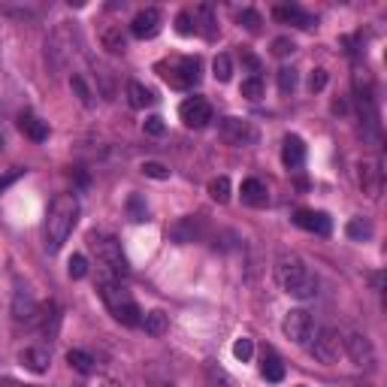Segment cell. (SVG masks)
<instances>
[{"mask_svg":"<svg viewBox=\"0 0 387 387\" xmlns=\"http://www.w3.org/2000/svg\"><path fill=\"white\" fill-rule=\"evenodd\" d=\"M282 330L291 342L296 345H306L312 339V333H315V324H312V315L306 309H291L282 321Z\"/></svg>","mask_w":387,"mask_h":387,"instance_id":"8992f818","label":"cell"},{"mask_svg":"<svg viewBox=\"0 0 387 387\" xmlns=\"http://www.w3.org/2000/svg\"><path fill=\"white\" fill-rule=\"evenodd\" d=\"M143 130L148 136H163V130H167V125H163L161 115H148V118L143 121Z\"/></svg>","mask_w":387,"mask_h":387,"instance_id":"ab89813d","label":"cell"},{"mask_svg":"<svg viewBox=\"0 0 387 387\" xmlns=\"http://www.w3.org/2000/svg\"><path fill=\"white\" fill-rule=\"evenodd\" d=\"M70 88L76 91V97H79L82 106H94V94H91V88H88V82L82 79V76H73V79H70Z\"/></svg>","mask_w":387,"mask_h":387,"instance_id":"4dcf8cb0","label":"cell"},{"mask_svg":"<svg viewBox=\"0 0 387 387\" xmlns=\"http://www.w3.org/2000/svg\"><path fill=\"white\" fill-rule=\"evenodd\" d=\"M76 221H79L76 194H57L52 200V206H48V218H46V249H48V254L64 249V242L70 240Z\"/></svg>","mask_w":387,"mask_h":387,"instance_id":"6da1fadb","label":"cell"},{"mask_svg":"<svg viewBox=\"0 0 387 387\" xmlns=\"http://www.w3.org/2000/svg\"><path fill=\"white\" fill-rule=\"evenodd\" d=\"M324 88H327V70H312V76H309V91L318 94V91H324Z\"/></svg>","mask_w":387,"mask_h":387,"instance_id":"7bdbcfd3","label":"cell"},{"mask_svg":"<svg viewBox=\"0 0 387 387\" xmlns=\"http://www.w3.org/2000/svg\"><path fill=\"white\" fill-rule=\"evenodd\" d=\"M161 76L172 88H191L203 79V64L200 57H179L176 64H158Z\"/></svg>","mask_w":387,"mask_h":387,"instance_id":"3957f363","label":"cell"},{"mask_svg":"<svg viewBox=\"0 0 387 387\" xmlns=\"http://www.w3.org/2000/svg\"><path fill=\"white\" fill-rule=\"evenodd\" d=\"M260 375L267 378L269 384H278L285 378V363L276 357L273 351H263V363H260Z\"/></svg>","mask_w":387,"mask_h":387,"instance_id":"603a6c76","label":"cell"},{"mask_svg":"<svg viewBox=\"0 0 387 387\" xmlns=\"http://www.w3.org/2000/svg\"><path fill=\"white\" fill-rule=\"evenodd\" d=\"M212 70H215L218 82H230V76H233V61H230V55H218L215 61H212Z\"/></svg>","mask_w":387,"mask_h":387,"instance_id":"1f68e13d","label":"cell"},{"mask_svg":"<svg viewBox=\"0 0 387 387\" xmlns=\"http://www.w3.org/2000/svg\"><path fill=\"white\" fill-rule=\"evenodd\" d=\"M342 351L351 357L354 366H372L375 363V348L369 342V336L363 333H348L342 339Z\"/></svg>","mask_w":387,"mask_h":387,"instance_id":"9c48e42d","label":"cell"},{"mask_svg":"<svg viewBox=\"0 0 387 387\" xmlns=\"http://www.w3.org/2000/svg\"><path fill=\"white\" fill-rule=\"evenodd\" d=\"M276 282L282 285L285 294L296 296V300H312L318 294V278L309 273V267L296 254H282L276 260Z\"/></svg>","mask_w":387,"mask_h":387,"instance_id":"7a4b0ae2","label":"cell"},{"mask_svg":"<svg viewBox=\"0 0 387 387\" xmlns=\"http://www.w3.org/2000/svg\"><path fill=\"white\" fill-rule=\"evenodd\" d=\"M273 19L282 21V24H294V28H315V15H309L306 10H300V6H276L273 10Z\"/></svg>","mask_w":387,"mask_h":387,"instance_id":"9a60e30c","label":"cell"},{"mask_svg":"<svg viewBox=\"0 0 387 387\" xmlns=\"http://www.w3.org/2000/svg\"><path fill=\"white\" fill-rule=\"evenodd\" d=\"M143 327H145V333H148V336H163V333L170 330V318H167V312H161V309L148 312V315L143 318Z\"/></svg>","mask_w":387,"mask_h":387,"instance_id":"484cf974","label":"cell"},{"mask_svg":"<svg viewBox=\"0 0 387 387\" xmlns=\"http://www.w3.org/2000/svg\"><path fill=\"white\" fill-rule=\"evenodd\" d=\"M209 197L215 203H227L230 200V179L227 176H218L209 182Z\"/></svg>","mask_w":387,"mask_h":387,"instance_id":"f546056e","label":"cell"},{"mask_svg":"<svg viewBox=\"0 0 387 387\" xmlns=\"http://www.w3.org/2000/svg\"><path fill=\"white\" fill-rule=\"evenodd\" d=\"M179 118L185 121V127L200 130L212 121V106H209V100H203V97H188V100L179 106Z\"/></svg>","mask_w":387,"mask_h":387,"instance_id":"30bf717a","label":"cell"},{"mask_svg":"<svg viewBox=\"0 0 387 387\" xmlns=\"http://www.w3.org/2000/svg\"><path fill=\"white\" fill-rule=\"evenodd\" d=\"M127 100L134 109H145V106L154 103V94L148 91L143 82H127Z\"/></svg>","mask_w":387,"mask_h":387,"instance_id":"d4e9b609","label":"cell"},{"mask_svg":"<svg viewBox=\"0 0 387 387\" xmlns=\"http://www.w3.org/2000/svg\"><path fill=\"white\" fill-rule=\"evenodd\" d=\"M176 30H179V34H182V37H191V34H197V28H194V15L188 12V10L176 15Z\"/></svg>","mask_w":387,"mask_h":387,"instance_id":"f35d334b","label":"cell"},{"mask_svg":"<svg viewBox=\"0 0 387 387\" xmlns=\"http://www.w3.org/2000/svg\"><path fill=\"white\" fill-rule=\"evenodd\" d=\"M91 245L97 251V260L103 263L109 273L115 276H127V258L125 251H121V242L115 240V236H106V233H91Z\"/></svg>","mask_w":387,"mask_h":387,"instance_id":"277c9868","label":"cell"},{"mask_svg":"<svg viewBox=\"0 0 387 387\" xmlns=\"http://www.w3.org/2000/svg\"><path fill=\"white\" fill-rule=\"evenodd\" d=\"M67 273H70V278H76V282L88 276V258L85 254H73L70 263H67Z\"/></svg>","mask_w":387,"mask_h":387,"instance_id":"e575fe53","label":"cell"},{"mask_svg":"<svg viewBox=\"0 0 387 387\" xmlns=\"http://www.w3.org/2000/svg\"><path fill=\"white\" fill-rule=\"evenodd\" d=\"M97 291H100L103 303H106V306H109L112 312L118 309V306H125V303H130V294H127L118 282H109V278H103V282L97 285Z\"/></svg>","mask_w":387,"mask_h":387,"instance_id":"ffe728a7","label":"cell"},{"mask_svg":"<svg viewBox=\"0 0 387 387\" xmlns=\"http://www.w3.org/2000/svg\"><path fill=\"white\" fill-rule=\"evenodd\" d=\"M218 130H221V139L230 145H251L254 139H258V130L251 127V121L233 118V115H230V118H221Z\"/></svg>","mask_w":387,"mask_h":387,"instance_id":"ba28073f","label":"cell"},{"mask_svg":"<svg viewBox=\"0 0 387 387\" xmlns=\"http://www.w3.org/2000/svg\"><path fill=\"white\" fill-rule=\"evenodd\" d=\"M100 43H103V48H106V52H112V55H121V52H125V48H127V37H125V30H121V28H115V24H112V28H106V30H103Z\"/></svg>","mask_w":387,"mask_h":387,"instance_id":"cb8c5ba5","label":"cell"},{"mask_svg":"<svg viewBox=\"0 0 387 387\" xmlns=\"http://www.w3.org/2000/svg\"><path fill=\"white\" fill-rule=\"evenodd\" d=\"M240 24L245 30H251V34H258V30H260V15L254 10H242L240 12Z\"/></svg>","mask_w":387,"mask_h":387,"instance_id":"b9f144b4","label":"cell"},{"mask_svg":"<svg viewBox=\"0 0 387 387\" xmlns=\"http://www.w3.org/2000/svg\"><path fill=\"white\" fill-rule=\"evenodd\" d=\"M294 88H296V70L294 67H282V70H278V91L291 94Z\"/></svg>","mask_w":387,"mask_h":387,"instance_id":"d590c367","label":"cell"},{"mask_svg":"<svg viewBox=\"0 0 387 387\" xmlns=\"http://www.w3.org/2000/svg\"><path fill=\"white\" fill-rule=\"evenodd\" d=\"M345 233H348V240H354V242H363V240L372 236V224H369L366 218H351L348 227H345Z\"/></svg>","mask_w":387,"mask_h":387,"instance_id":"f1b7e54d","label":"cell"},{"mask_svg":"<svg viewBox=\"0 0 387 387\" xmlns=\"http://www.w3.org/2000/svg\"><path fill=\"white\" fill-rule=\"evenodd\" d=\"M360 188H363V194L372 197V200L381 194V170H378L375 161L360 163Z\"/></svg>","mask_w":387,"mask_h":387,"instance_id":"2e32d148","label":"cell"},{"mask_svg":"<svg viewBox=\"0 0 387 387\" xmlns=\"http://www.w3.org/2000/svg\"><path fill=\"white\" fill-rule=\"evenodd\" d=\"M294 52H296L294 39H287V37H276L273 39V55L276 57H287V55H294Z\"/></svg>","mask_w":387,"mask_h":387,"instance_id":"60d3db41","label":"cell"},{"mask_svg":"<svg viewBox=\"0 0 387 387\" xmlns=\"http://www.w3.org/2000/svg\"><path fill=\"white\" fill-rule=\"evenodd\" d=\"M161 10H154V6H148V10L136 12L134 21H130V34L136 39H154L161 34Z\"/></svg>","mask_w":387,"mask_h":387,"instance_id":"8fae6325","label":"cell"},{"mask_svg":"<svg viewBox=\"0 0 387 387\" xmlns=\"http://www.w3.org/2000/svg\"><path fill=\"white\" fill-rule=\"evenodd\" d=\"M19 363L28 369V372L43 375V372H48V363H52V357H48L46 348H37V345H30V348H21L19 351Z\"/></svg>","mask_w":387,"mask_h":387,"instance_id":"4fadbf2b","label":"cell"},{"mask_svg":"<svg viewBox=\"0 0 387 387\" xmlns=\"http://www.w3.org/2000/svg\"><path fill=\"white\" fill-rule=\"evenodd\" d=\"M309 351H312V357H315L318 363L330 366V363H336V360H339V354H342V336L327 327V330L318 333V339L312 342Z\"/></svg>","mask_w":387,"mask_h":387,"instance_id":"52a82bcc","label":"cell"},{"mask_svg":"<svg viewBox=\"0 0 387 387\" xmlns=\"http://www.w3.org/2000/svg\"><path fill=\"white\" fill-rule=\"evenodd\" d=\"M21 176H24V170H12V172H10V176H3V179H0V191H3V188H6V185H12V182H15V179H21Z\"/></svg>","mask_w":387,"mask_h":387,"instance_id":"ee69618b","label":"cell"},{"mask_svg":"<svg viewBox=\"0 0 387 387\" xmlns=\"http://www.w3.org/2000/svg\"><path fill=\"white\" fill-rule=\"evenodd\" d=\"M112 315H115V321H121L125 327H139V324H143V312H139V306L134 300L125 303V306H118Z\"/></svg>","mask_w":387,"mask_h":387,"instance_id":"4316f807","label":"cell"},{"mask_svg":"<svg viewBox=\"0 0 387 387\" xmlns=\"http://www.w3.org/2000/svg\"><path fill=\"white\" fill-rule=\"evenodd\" d=\"M127 212H130V218H134V221H145L148 218V209H145V203H143V197H139V194H134L127 200Z\"/></svg>","mask_w":387,"mask_h":387,"instance_id":"74e56055","label":"cell"},{"mask_svg":"<svg viewBox=\"0 0 387 387\" xmlns=\"http://www.w3.org/2000/svg\"><path fill=\"white\" fill-rule=\"evenodd\" d=\"M19 130L28 139H34V143H46L48 139V125L43 118H37L34 112H21L19 115Z\"/></svg>","mask_w":387,"mask_h":387,"instance_id":"e0dca14e","label":"cell"},{"mask_svg":"<svg viewBox=\"0 0 387 387\" xmlns=\"http://www.w3.org/2000/svg\"><path fill=\"white\" fill-rule=\"evenodd\" d=\"M67 363H70V369H76V372H82V375H91V372H94V357H91L88 351L73 348V351L67 354Z\"/></svg>","mask_w":387,"mask_h":387,"instance_id":"83f0119b","label":"cell"},{"mask_svg":"<svg viewBox=\"0 0 387 387\" xmlns=\"http://www.w3.org/2000/svg\"><path fill=\"white\" fill-rule=\"evenodd\" d=\"M37 300L34 294H30L28 285H15V294H12V318L15 321H34L37 318Z\"/></svg>","mask_w":387,"mask_h":387,"instance_id":"7c38bea8","label":"cell"},{"mask_svg":"<svg viewBox=\"0 0 387 387\" xmlns=\"http://www.w3.org/2000/svg\"><path fill=\"white\" fill-rule=\"evenodd\" d=\"M369 282H372L375 291H381V273H372V276H369Z\"/></svg>","mask_w":387,"mask_h":387,"instance_id":"f6af8a7d","label":"cell"},{"mask_svg":"<svg viewBox=\"0 0 387 387\" xmlns=\"http://www.w3.org/2000/svg\"><path fill=\"white\" fill-rule=\"evenodd\" d=\"M296 221V227H303V230H309V233H321V236H327L330 233V218L324 215V212H315V209H300L294 215Z\"/></svg>","mask_w":387,"mask_h":387,"instance_id":"5bb4252c","label":"cell"},{"mask_svg":"<svg viewBox=\"0 0 387 387\" xmlns=\"http://www.w3.org/2000/svg\"><path fill=\"white\" fill-rule=\"evenodd\" d=\"M242 203L254 206V209L267 206V203H269V191H267V185H263L260 179H245V182H242Z\"/></svg>","mask_w":387,"mask_h":387,"instance_id":"44dd1931","label":"cell"},{"mask_svg":"<svg viewBox=\"0 0 387 387\" xmlns=\"http://www.w3.org/2000/svg\"><path fill=\"white\" fill-rule=\"evenodd\" d=\"M73 30L67 28V21L61 24V28L52 34V39H48V46H46V57L52 61V67L55 70H64L70 64V57H73Z\"/></svg>","mask_w":387,"mask_h":387,"instance_id":"5b68a950","label":"cell"},{"mask_svg":"<svg viewBox=\"0 0 387 387\" xmlns=\"http://www.w3.org/2000/svg\"><path fill=\"white\" fill-rule=\"evenodd\" d=\"M233 357L240 360V363H249V360L254 357V342L249 339V336H242V339L233 342Z\"/></svg>","mask_w":387,"mask_h":387,"instance_id":"836d02e7","label":"cell"},{"mask_svg":"<svg viewBox=\"0 0 387 387\" xmlns=\"http://www.w3.org/2000/svg\"><path fill=\"white\" fill-rule=\"evenodd\" d=\"M282 161H285L287 170L303 167V161H306V145H303L300 136H294V134L285 136V143H282Z\"/></svg>","mask_w":387,"mask_h":387,"instance_id":"d6986e66","label":"cell"},{"mask_svg":"<svg viewBox=\"0 0 387 387\" xmlns=\"http://www.w3.org/2000/svg\"><path fill=\"white\" fill-rule=\"evenodd\" d=\"M170 240L172 242H194V240H200V218H194V215L179 218L176 224L170 227Z\"/></svg>","mask_w":387,"mask_h":387,"instance_id":"ac0fdd59","label":"cell"},{"mask_svg":"<svg viewBox=\"0 0 387 387\" xmlns=\"http://www.w3.org/2000/svg\"><path fill=\"white\" fill-rule=\"evenodd\" d=\"M143 172H145L148 179H158V182L170 179V167H163V163H158V161H145L143 163Z\"/></svg>","mask_w":387,"mask_h":387,"instance_id":"8d00e7d4","label":"cell"},{"mask_svg":"<svg viewBox=\"0 0 387 387\" xmlns=\"http://www.w3.org/2000/svg\"><path fill=\"white\" fill-rule=\"evenodd\" d=\"M194 28L200 30L206 39H215L218 24H215V15H212V6L209 3H203V6H197V10H194Z\"/></svg>","mask_w":387,"mask_h":387,"instance_id":"7402d4cb","label":"cell"},{"mask_svg":"<svg viewBox=\"0 0 387 387\" xmlns=\"http://www.w3.org/2000/svg\"><path fill=\"white\" fill-rule=\"evenodd\" d=\"M240 91H242L245 100H260V97H263V79H260V76L245 79L242 85H240Z\"/></svg>","mask_w":387,"mask_h":387,"instance_id":"d6a6232c","label":"cell"}]
</instances>
